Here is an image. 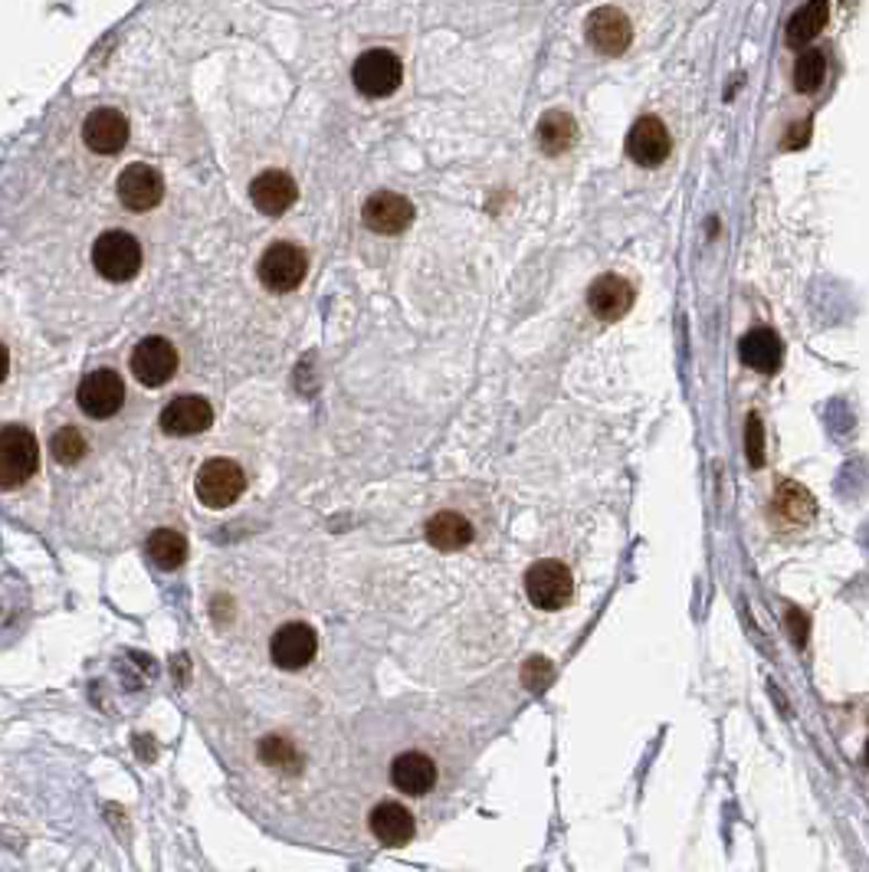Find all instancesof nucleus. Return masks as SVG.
<instances>
[{
    "instance_id": "obj_1",
    "label": "nucleus",
    "mask_w": 869,
    "mask_h": 872,
    "mask_svg": "<svg viewBox=\"0 0 869 872\" xmlns=\"http://www.w3.org/2000/svg\"><path fill=\"white\" fill-rule=\"evenodd\" d=\"M40 470V443L36 437L20 427H0V489H20Z\"/></svg>"
},
{
    "instance_id": "obj_2",
    "label": "nucleus",
    "mask_w": 869,
    "mask_h": 872,
    "mask_svg": "<svg viewBox=\"0 0 869 872\" xmlns=\"http://www.w3.org/2000/svg\"><path fill=\"white\" fill-rule=\"evenodd\" d=\"M525 598L532 601V607H538L545 614L565 611L575 598V578H571L568 564H561L555 558L535 561L525 571Z\"/></svg>"
},
{
    "instance_id": "obj_3",
    "label": "nucleus",
    "mask_w": 869,
    "mask_h": 872,
    "mask_svg": "<svg viewBox=\"0 0 869 872\" xmlns=\"http://www.w3.org/2000/svg\"><path fill=\"white\" fill-rule=\"evenodd\" d=\"M194 489H197V498L207 505V508H230L237 498L244 496L247 489V476L244 470L227 460V456H217V460H207L194 480Z\"/></svg>"
},
{
    "instance_id": "obj_4",
    "label": "nucleus",
    "mask_w": 869,
    "mask_h": 872,
    "mask_svg": "<svg viewBox=\"0 0 869 872\" xmlns=\"http://www.w3.org/2000/svg\"><path fill=\"white\" fill-rule=\"evenodd\" d=\"M355 89L368 99H387L390 93H397L400 79H404V66L400 56L390 50H368L355 60L352 69Z\"/></svg>"
},
{
    "instance_id": "obj_5",
    "label": "nucleus",
    "mask_w": 869,
    "mask_h": 872,
    "mask_svg": "<svg viewBox=\"0 0 869 872\" xmlns=\"http://www.w3.org/2000/svg\"><path fill=\"white\" fill-rule=\"evenodd\" d=\"M93 262L103 279L109 282H128L141 269V247L131 234L109 230L93 244Z\"/></svg>"
},
{
    "instance_id": "obj_6",
    "label": "nucleus",
    "mask_w": 869,
    "mask_h": 872,
    "mask_svg": "<svg viewBox=\"0 0 869 872\" xmlns=\"http://www.w3.org/2000/svg\"><path fill=\"white\" fill-rule=\"evenodd\" d=\"M309 272V256L296 244H272L259 259V282L269 292H292Z\"/></svg>"
},
{
    "instance_id": "obj_7",
    "label": "nucleus",
    "mask_w": 869,
    "mask_h": 872,
    "mask_svg": "<svg viewBox=\"0 0 869 872\" xmlns=\"http://www.w3.org/2000/svg\"><path fill=\"white\" fill-rule=\"evenodd\" d=\"M76 400L83 407L86 417L93 420H109L122 410L125 403V380L112 368H99V372H89L83 377L79 390H76Z\"/></svg>"
},
{
    "instance_id": "obj_8",
    "label": "nucleus",
    "mask_w": 869,
    "mask_h": 872,
    "mask_svg": "<svg viewBox=\"0 0 869 872\" xmlns=\"http://www.w3.org/2000/svg\"><path fill=\"white\" fill-rule=\"evenodd\" d=\"M319 653V636L309 623H282L269 639V656L279 669H305Z\"/></svg>"
},
{
    "instance_id": "obj_9",
    "label": "nucleus",
    "mask_w": 869,
    "mask_h": 872,
    "mask_svg": "<svg viewBox=\"0 0 869 872\" xmlns=\"http://www.w3.org/2000/svg\"><path fill=\"white\" fill-rule=\"evenodd\" d=\"M623 148H626V158L633 164H640V168H659L669 158V151H673V138H669L663 119L640 116L636 122L630 125Z\"/></svg>"
},
{
    "instance_id": "obj_10",
    "label": "nucleus",
    "mask_w": 869,
    "mask_h": 872,
    "mask_svg": "<svg viewBox=\"0 0 869 872\" xmlns=\"http://www.w3.org/2000/svg\"><path fill=\"white\" fill-rule=\"evenodd\" d=\"M131 374L144 387H161L178 374V352L168 338H141L131 352Z\"/></svg>"
},
{
    "instance_id": "obj_11",
    "label": "nucleus",
    "mask_w": 869,
    "mask_h": 872,
    "mask_svg": "<svg viewBox=\"0 0 869 872\" xmlns=\"http://www.w3.org/2000/svg\"><path fill=\"white\" fill-rule=\"evenodd\" d=\"M584 33H588V43L601 56H621L633 40V23L621 7H598V10H591Z\"/></svg>"
},
{
    "instance_id": "obj_12",
    "label": "nucleus",
    "mask_w": 869,
    "mask_h": 872,
    "mask_svg": "<svg viewBox=\"0 0 869 872\" xmlns=\"http://www.w3.org/2000/svg\"><path fill=\"white\" fill-rule=\"evenodd\" d=\"M211 423H214V407H211L207 397H201V394L174 397V400L161 410V417H158V427H161L168 437H197V433H204Z\"/></svg>"
},
{
    "instance_id": "obj_13",
    "label": "nucleus",
    "mask_w": 869,
    "mask_h": 872,
    "mask_svg": "<svg viewBox=\"0 0 869 872\" xmlns=\"http://www.w3.org/2000/svg\"><path fill=\"white\" fill-rule=\"evenodd\" d=\"M636 302V289L630 279H623L618 272H604L591 282L588 289V305L601 322H621L623 315L633 309Z\"/></svg>"
},
{
    "instance_id": "obj_14",
    "label": "nucleus",
    "mask_w": 869,
    "mask_h": 872,
    "mask_svg": "<svg viewBox=\"0 0 869 872\" xmlns=\"http://www.w3.org/2000/svg\"><path fill=\"white\" fill-rule=\"evenodd\" d=\"M365 227L374 234H384V237H394V234H404L410 224H414V204L404 197V194H394V191H377L365 201Z\"/></svg>"
},
{
    "instance_id": "obj_15",
    "label": "nucleus",
    "mask_w": 869,
    "mask_h": 872,
    "mask_svg": "<svg viewBox=\"0 0 869 872\" xmlns=\"http://www.w3.org/2000/svg\"><path fill=\"white\" fill-rule=\"evenodd\" d=\"M814 515H817V502L801 483L794 480L777 483L771 498V518L781 531H801L814 521Z\"/></svg>"
},
{
    "instance_id": "obj_16",
    "label": "nucleus",
    "mask_w": 869,
    "mask_h": 872,
    "mask_svg": "<svg viewBox=\"0 0 869 872\" xmlns=\"http://www.w3.org/2000/svg\"><path fill=\"white\" fill-rule=\"evenodd\" d=\"M161 197H164V181H161V174L151 164L135 161L119 174V201L128 211L144 214V211L158 207Z\"/></svg>"
},
{
    "instance_id": "obj_17",
    "label": "nucleus",
    "mask_w": 869,
    "mask_h": 872,
    "mask_svg": "<svg viewBox=\"0 0 869 872\" xmlns=\"http://www.w3.org/2000/svg\"><path fill=\"white\" fill-rule=\"evenodd\" d=\"M390 784L407 797H423L437 784V764L423 751H404L390 761Z\"/></svg>"
},
{
    "instance_id": "obj_18",
    "label": "nucleus",
    "mask_w": 869,
    "mask_h": 872,
    "mask_svg": "<svg viewBox=\"0 0 869 872\" xmlns=\"http://www.w3.org/2000/svg\"><path fill=\"white\" fill-rule=\"evenodd\" d=\"M249 197H253V204H256L259 214H266V217H279V214H286V211L296 204L299 187H296V181H292L286 171H276V168H272V171H262V174L253 181Z\"/></svg>"
},
{
    "instance_id": "obj_19",
    "label": "nucleus",
    "mask_w": 869,
    "mask_h": 872,
    "mask_svg": "<svg viewBox=\"0 0 869 872\" xmlns=\"http://www.w3.org/2000/svg\"><path fill=\"white\" fill-rule=\"evenodd\" d=\"M83 141L96 154H116L128 141V119L119 109H96L83 122Z\"/></svg>"
},
{
    "instance_id": "obj_20",
    "label": "nucleus",
    "mask_w": 869,
    "mask_h": 872,
    "mask_svg": "<svg viewBox=\"0 0 869 872\" xmlns=\"http://www.w3.org/2000/svg\"><path fill=\"white\" fill-rule=\"evenodd\" d=\"M368 827H372L374 840L380 847H407L417 833V823H414V814L394 800H384L377 804L368 817Z\"/></svg>"
},
{
    "instance_id": "obj_21",
    "label": "nucleus",
    "mask_w": 869,
    "mask_h": 872,
    "mask_svg": "<svg viewBox=\"0 0 869 872\" xmlns=\"http://www.w3.org/2000/svg\"><path fill=\"white\" fill-rule=\"evenodd\" d=\"M423 535H427V541L437 551H460V548H466L476 538V528H473V521L466 515H460L453 508H443L423 525Z\"/></svg>"
},
{
    "instance_id": "obj_22",
    "label": "nucleus",
    "mask_w": 869,
    "mask_h": 872,
    "mask_svg": "<svg viewBox=\"0 0 869 872\" xmlns=\"http://www.w3.org/2000/svg\"><path fill=\"white\" fill-rule=\"evenodd\" d=\"M739 358L745 362L751 372L774 374L784 362V345L771 329H751L745 338L739 342Z\"/></svg>"
},
{
    "instance_id": "obj_23",
    "label": "nucleus",
    "mask_w": 869,
    "mask_h": 872,
    "mask_svg": "<svg viewBox=\"0 0 869 872\" xmlns=\"http://www.w3.org/2000/svg\"><path fill=\"white\" fill-rule=\"evenodd\" d=\"M827 17H830V0H807L787 20V33H784L787 46L791 50H807L820 36V30L827 26Z\"/></svg>"
},
{
    "instance_id": "obj_24",
    "label": "nucleus",
    "mask_w": 869,
    "mask_h": 872,
    "mask_svg": "<svg viewBox=\"0 0 869 872\" xmlns=\"http://www.w3.org/2000/svg\"><path fill=\"white\" fill-rule=\"evenodd\" d=\"M575 141H578V122H575V116H568L561 109H551V112H545L538 119V144H541L545 154L558 158L568 148H575Z\"/></svg>"
},
{
    "instance_id": "obj_25",
    "label": "nucleus",
    "mask_w": 869,
    "mask_h": 872,
    "mask_svg": "<svg viewBox=\"0 0 869 872\" xmlns=\"http://www.w3.org/2000/svg\"><path fill=\"white\" fill-rule=\"evenodd\" d=\"M148 558L154 568L161 571H178L187 558V541L181 531L174 528H158L151 538H148Z\"/></svg>"
},
{
    "instance_id": "obj_26",
    "label": "nucleus",
    "mask_w": 869,
    "mask_h": 872,
    "mask_svg": "<svg viewBox=\"0 0 869 872\" xmlns=\"http://www.w3.org/2000/svg\"><path fill=\"white\" fill-rule=\"evenodd\" d=\"M824 76H827V60L820 50H804L797 56V66H794V89L801 96H811L824 86Z\"/></svg>"
},
{
    "instance_id": "obj_27",
    "label": "nucleus",
    "mask_w": 869,
    "mask_h": 872,
    "mask_svg": "<svg viewBox=\"0 0 869 872\" xmlns=\"http://www.w3.org/2000/svg\"><path fill=\"white\" fill-rule=\"evenodd\" d=\"M50 453L56 463L63 466H76L83 456H86V437L76 430V427H60L53 437H50Z\"/></svg>"
},
{
    "instance_id": "obj_28",
    "label": "nucleus",
    "mask_w": 869,
    "mask_h": 872,
    "mask_svg": "<svg viewBox=\"0 0 869 872\" xmlns=\"http://www.w3.org/2000/svg\"><path fill=\"white\" fill-rule=\"evenodd\" d=\"M259 757L269 764V767H276V771H299L302 767V754L292 747V742H286V739H276V735H269V739H262V745H259Z\"/></svg>"
},
{
    "instance_id": "obj_29",
    "label": "nucleus",
    "mask_w": 869,
    "mask_h": 872,
    "mask_svg": "<svg viewBox=\"0 0 869 872\" xmlns=\"http://www.w3.org/2000/svg\"><path fill=\"white\" fill-rule=\"evenodd\" d=\"M551 676H555V669H551V663H548V659H541V656L528 659V663H525V669H522V682H525L528 689H535V692H541V689L551 682Z\"/></svg>"
},
{
    "instance_id": "obj_30",
    "label": "nucleus",
    "mask_w": 869,
    "mask_h": 872,
    "mask_svg": "<svg viewBox=\"0 0 869 872\" xmlns=\"http://www.w3.org/2000/svg\"><path fill=\"white\" fill-rule=\"evenodd\" d=\"M745 443H748V463L758 470V466L764 463V430H761V420H758L754 413L748 417Z\"/></svg>"
},
{
    "instance_id": "obj_31",
    "label": "nucleus",
    "mask_w": 869,
    "mask_h": 872,
    "mask_svg": "<svg viewBox=\"0 0 869 872\" xmlns=\"http://www.w3.org/2000/svg\"><path fill=\"white\" fill-rule=\"evenodd\" d=\"M807 141H811V119L791 125V128H787V134H784V141H781V148H784V151H791V148H804Z\"/></svg>"
},
{
    "instance_id": "obj_32",
    "label": "nucleus",
    "mask_w": 869,
    "mask_h": 872,
    "mask_svg": "<svg viewBox=\"0 0 869 872\" xmlns=\"http://www.w3.org/2000/svg\"><path fill=\"white\" fill-rule=\"evenodd\" d=\"M7 372H10V355H7V348L0 345V380L7 377Z\"/></svg>"
},
{
    "instance_id": "obj_33",
    "label": "nucleus",
    "mask_w": 869,
    "mask_h": 872,
    "mask_svg": "<svg viewBox=\"0 0 869 872\" xmlns=\"http://www.w3.org/2000/svg\"><path fill=\"white\" fill-rule=\"evenodd\" d=\"M867 764H869V745H867Z\"/></svg>"
}]
</instances>
